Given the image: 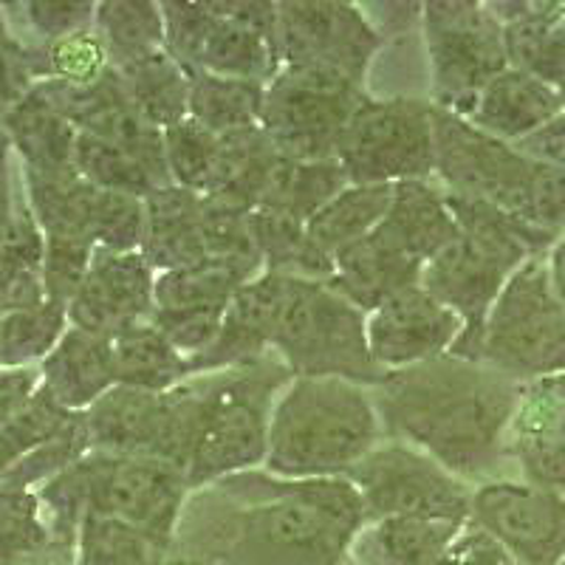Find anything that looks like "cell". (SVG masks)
<instances>
[{
    "mask_svg": "<svg viewBox=\"0 0 565 565\" xmlns=\"http://www.w3.org/2000/svg\"><path fill=\"white\" fill-rule=\"evenodd\" d=\"M164 543L116 518L85 514L74 543V565H161Z\"/></svg>",
    "mask_w": 565,
    "mask_h": 565,
    "instance_id": "cell-44",
    "label": "cell"
},
{
    "mask_svg": "<svg viewBox=\"0 0 565 565\" xmlns=\"http://www.w3.org/2000/svg\"><path fill=\"white\" fill-rule=\"evenodd\" d=\"M264 260L252 257H210L195 266L161 271L156 277V309H230L241 286L260 277Z\"/></svg>",
    "mask_w": 565,
    "mask_h": 565,
    "instance_id": "cell-31",
    "label": "cell"
},
{
    "mask_svg": "<svg viewBox=\"0 0 565 565\" xmlns=\"http://www.w3.org/2000/svg\"><path fill=\"white\" fill-rule=\"evenodd\" d=\"M94 252H97V246L88 244V241L45 238V297L54 302H63V306H71V300L77 297L79 286L88 277Z\"/></svg>",
    "mask_w": 565,
    "mask_h": 565,
    "instance_id": "cell-48",
    "label": "cell"
},
{
    "mask_svg": "<svg viewBox=\"0 0 565 565\" xmlns=\"http://www.w3.org/2000/svg\"><path fill=\"white\" fill-rule=\"evenodd\" d=\"M9 18H18L20 26L34 34L23 43H49L65 34L83 32L97 20V3L88 0H29V3H3Z\"/></svg>",
    "mask_w": 565,
    "mask_h": 565,
    "instance_id": "cell-47",
    "label": "cell"
},
{
    "mask_svg": "<svg viewBox=\"0 0 565 565\" xmlns=\"http://www.w3.org/2000/svg\"><path fill=\"white\" fill-rule=\"evenodd\" d=\"M186 489L184 472L159 458L90 450L57 478L45 481L38 498L54 540L71 552L85 514L125 521L168 546Z\"/></svg>",
    "mask_w": 565,
    "mask_h": 565,
    "instance_id": "cell-4",
    "label": "cell"
},
{
    "mask_svg": "<svg viewBox=\"0 0 565 565\" xmlns=\"http://www.w3.org/2000/svg\"><path fill=\"white\" fill-rule=\"evenodd\" d=\"M0 128L7 130L12 150L29 173H60L74 168L77 128L43 97L38 85L3 116Z\"/></svg>",
    "mask_w": 565,
    "mask_h": 565,
    "instance_id": "cell-30",
    "label": "cell"
},
{
    "mask_svg": "<svg viewBox=\"0 0 565 565\" xmlns=\"http://www.w3.org/2000/svg\"><path fill=\"white\" fill-rule=\"evenodd\" d=\"M266 85L195 71L190 74V116L212 134H235L260 125Z\"/></svg>",
    "mask_w": 565,
    "mask_h": 565,
    "instance_id": "cell-38",
    "label": "cell"
},
{
    "mask_svg": "<svg viewBox=\"0 0 565 565\" xmlns=\"http://www.w3.org/2000/svg\"><path fill=\"white\" fill-rule=\"evenodd\" d=\"M23 190L45 238H77L99 246L108 190L85 181L77 168L60 173L23 170Z\"/></svg>",
    "mask_w": 565,
    "mask_h": 565,
    "instance_id": "cell-25",
    "label": "cell"
},
{
    "mask_svg": "<svg viewBox=\"0 0 565 565\" xmlns=\"http://www.w3.org/2000/svg\"><path fill=\"white\" fill-rule=\"evenodd\" d=\"M422 269L424 264L398 255L371 232L356 244L337 252L334 277L328 280V286L340 291L360 311L373 315L402 291L416 289L422 282Z\"/></svg>",
    "mask_w": 565,
    "mask_h": 565,
    "instance_id": "cell-27",
    "label": "cell"
},
{
    "mask_svg": "<svg viewBox=\"0 0 565 565\" xmlns=\"http://www.w3.org/2000/svg\"><path fill=\"white\" fill-rule=\"evenodd\" d=\"M351 186L345 168L337 159L295 161L280 156L269 173L257 210L277 212L300 224H309L331 199Z\"/></svg>",
    "mask_w": 565,
    "mask_h": 565,
    "instance_id": "cell-32",
    "label": "cell"
},
{
    "mask_svg": "<svg viewBox=\"0 0 565 565\" xmlns=\"http://www.w3.org/2000/svg\"><path fill=\"white\" fill-rule=\"evenodd\" d=\"M52 552H71L54 540L38 489L0 481V565H29Z\"/></svg>",
    "mask_w": 565,
    "mask_h": 565,
    "instance_id": "cell-41",
    "label": "cell"
},
{
    "mask_svg": "<svg viewBox=\"0 0 565 565\" xmlns=\"http://www.w3.org/2000/svg\"><path fill=\"white\" fill-rule=\"evenodd\" d=\"M289 380V365L275 351L184 380L186 487L224 481L266 461L277 393Z\"/></svg>",
    "mask_w": 565,
    "mask_h": 565,
    "instance_id": "cell-3",
    "label": "cell"
},
{
    "mask_svg": "<svg viewBox=\"0 0 565 565\" xmlns=\"http://www.w3.org/2000/svg\"><path fill=\"white\" fill-rule=\"evenodd\" d=\"M74 168L90 184L103 186V190H114V193L136 195V199H148L150 193L161 190L153 181V175L141 168L134 156L125 150L114 148L108 141L94 139L88 134H77V145H74Z\"/></svg>",
    "mask_w": 565,
    "mask_h": 565,
    "instance_id": "cell-45",
    "label": "cell"
},
{
    "mask_svg": "<svg viewBox=\"0 0 565 565\" xmlns=\"http://www.w3.org/2000/svg\"><path fill=\"white\" fill-rule=\"evenodd\" d=\"M40 367H18L0 373V427L29 405L40 387Z\"/></svg>",
    "mask_w": 565,
    "mask_h": 565,
    "instance_id": "cell-53",
    "label": "cell"
},
{
    "mask_svg": "<svg viewBox=\"0 0 565 565\" xmlns=\"http://www.w3.org/2000/svg\"><path fill=\"white\" fill-rule=\"evenodd\" d=\"M548 271H552V282L559 300L565 302V238H559L548 252Z\"/></svg>",
    "mask_w": 565,
    "mask_h": 565,
    "instance_id": "cell-55",
    "label": "cell"
},
{
    "mask_svg": "<svg viewBox=\"0 0 565 565\" xmlns=\"http://www.w3.org/2000/svg\"><path fill=\"white\" fill-rule=\"evenodd\" d=\"M164 418V393L114 385L85 411L90 450L153 458Z\"/></svg>",
    "mask_w": 565,
    "mask_h": 565,
    "instance_id": "cell-28",
    "label": "cell"
},
{
    "mask_svg": "<svg viewBox=\"0 0 565 565\" xmlns=\"http://www.w3.org/2000/svg\"><path fill=\"white\" fill-rule=\"evenodd\" d=\"M164 45L175 63L186 71L218 74L232 79H252L269 85L280 71L271 45L260 34L212 12L206 3H161Z\"/></svg>",
    "mask_w": 565,
    "mask_h": 565,
    "instance_id": "cell-15",
    "label": "cell"
},
{
    "mask_svg": "<svg viewBox=\"0 0 565 565\" xmlns=\"http://www.w3.org/2000/svg\"><path fill=\"white\" fill-rule=\"evenodd\" d=\"M424 38L433 65V105L469 119L483 88L509 68L503 23L489 3L433 0L424 7Z\"/></svg>",
    "mask_w": 565,
    "mask_h": 565,
    "instance_id": "cell-11",
    "label": "cell"
},
{
    "mask_svg": "<svg viewBox=\"0 0 565 565\" xmlns=\"http://www.w3.org/2000/svg\"><path fill=\"white\" fill-rule=\"evenodd\" d=\"M521 382L452 353L387 371L373 407L393 438L413 441L447 472L481 478L507 452Z\"/></svg>",
    "mask_w": 565,
    "mask_h": 565,
    "instance_id": "cell-1",
    "label": "cell"
},
{
    "mask_svg": "<svg viewBox=\"0 0 565 565\" xmlns=\"http://www.w3.org/2000/svg\"><path fill=\"white\" fill-rule=\"evenodd\" d=\"M116 385L164 393L190 380V362L175 351L153 322L128 328L114 340Z\"/></svg>",
    "mask_w": 565,
    "mask_h": 565,
    "instance_id": "cell-34",
    "label": "cell"
},
{
    "mask_svg": "<svg viewBox=\"0 0 565 565\" xmlns=\"http://www.w3.org/2000/svg\"><path fill=\"white\" fill-rule=\"evenodd\" d=\"M478 362L521 385L565 373V302L548 255L532 257L509 277L483 326Z\"/></svg>",
    "mask_w": 565,
    "mask_h": 565,
    "instance_id": "cell-9",
    "label": "cell"
},
{
    "mask_svg": "<svg viewBox=\"0 0 565 565\" xmlns=\"http://www.w3.org/2000/svg\"><path fill=\"white\" fill-rule=\"evenodd\" d=\"M45 235L29 206L26 190L20 193L12 238L0 255V315L29 309L45 300L43 286Z\"/></svg>",
    "mask_w": 565,
    "mask_h": 565,
    "instance_id": "cell-36",
    "label": "cell"
},
{
    "mask_svg": "<svg viewBox=\"0 0 565 565\" xmlns=\"http://www.w3.org/2000/svg\"><path fill=\"white\" fill-rule=\"evenodd\" d=\"M32 88L34 79L29 74L26 43L9 26L7 9L0 3V122Z\"/></svg>",
    "mask_w": 565,
    "mask_h": 565,
    "instance_id": "cell-49",
    "label": "cell"
},
{
    "mask_svg": "<svg viewBox=\"0 0 565 565\" xmlns=\"http://www.w3.org/2000/svg\"><path fill=\"white\" fill-rule=\"evenodd\" d=\"M373 235L398 255L430 264L441 249L458 241L461 226L452 218L444 193H436L427 181H398L393 184V204Z\"/></svg>",
    "mask_w": 565,
    "mask_h": 565,
    "instance_id": "cell-23",
    "label": "cell"
},
{
    "mask_svg": "<svg viewBox=\"0 0 565 565\" xmlns=\"http://www.w3.org/2000/svg\"><path fill=\"white\" fill-rule=\"evenodd\" d=\"M559 565H565V559H563V563H559Z\"/></svg>",
    "mask_w": 565,
    "mask_h": 565,
    "instance_id": "cell-57",
    "label": "cell"
},
{
    "mask_svg": "<svg viewBox=\"0 0 565 565\" xmlns=\"http://www.w3.org/2000/svg\"><path fill=\"white\" fill-rule=\"evenodd\" d=\"M382 34L351 3H277V60L315 65L360 83L380 52Z\"/></svg>",
    "mask_w": 565,
    "mask_h": 565,
    "instance_id": "cell-14",
    "label": "cell"
},
{
    "mask_svg": "<svg viewBox=\"0 0 565 565\" xmlns=\"http://www.w3.org/2000/svg\"><path fill=\"white\" fill-rule=\"evenodd\" d=\"M43 387L71 413H85L116 385L114 340L68 328L49 356L40 362Z\"/></svg>",
    "mask_w": 565,
    "mask_h": 565,
    "instance_id": "cell-26",
    "label": "cell"
},
{
    "mask_svg": "<svg viewBox=\"0 0 565 565\" xmlns=\"http://www.w3.org/2000/svg\"><path fill=\"white\" fill-rule=\"evenodd\" d=\"M337 161L360 186L424 181L436 173L433 105L367 97L342 130Z\"/></svg>",
    "mask_w": 565,
    "mask_h": 565,
    "instance_id": "cell-12",
    "label": "cell"
},
{
    "mask_svg": "<svg viewBox=\"0 0 565 565\" xmlns=\"http://www.w3.org/2000/svg\"><path fill=\"white\" fill-rule=\"evenodd\" d=\"M26 63L34 83L63 85H94L114 68L108 45L97 26L49 43H26Z\"/></svg>",
    "mask_w": 565,
    "mask_h": 565,
    "instance_id": "cell-39",
    "label": "cell"
},
{
    "mask_svg": "<svg viewBox=\"0 0 565 565\" xmlns=\"http://www.w3.org/2000/svg\"><path fill=\"white\" fill-rule=\"evenodd\" d=\"M563 108L565 99L557 88L529 71L509 65L501 77H494L483 88L476 110L469 114V122L487 130L494 139L518 145L540 128H546Z\"/></svg>",
    "mask_w": 565,
    "mask_h": 565,
    "instance_id": "cell-24",
    "label": "cell"
},
{
    "mask_svg": "<svg viewBox=\"0 0 565 565\" xmlns=\"http://www.w3.org/2000/svg\"><path fill=\"white\" fill-rule=\"evenodd\" d=\"M218 487L249 498L244 521L255 537L322 563L340 559L367 521L360 489L345 476L275 481L241 472L218 481Z\"/></svg>",
    "mask_w": 565,
    "mask_h": 565,
    "instance_id": "cell-7",
    "label": "cell"
},
{
    "mask_svg": "<svg viewBox=\"0 0 565 565\" xmlns=\"http://www.w3.org/2000/svg\"><path fill=\"white\" fill-rule=\"evenodd\" d=\"M514 148L526 153L529 159H537L543 164H552V168L565 170V108L554 116L546 128H540L537 134L526 136L523 141H518Z\"/></svg>",
    "mask_w": 565,
    "mask_h": 565,
    "instance_id": "cell-54",
    "label": "cell"
},
{
    "mask_svg": "<svg viewBox=\"0 0 565 565\" xmlns=\"http://www.w3.org/2000/svg\"><path fill=\"white\" fill-rule=\"evenodd\" d=\"M380 416L348 380H295L271 413L266 467L286 481L345 476L373 450Z\"/></svg>",
    "mask_w": 565,
    "mask_h": 565,
    "instance_id": "cell-6",
    "label": "cell"
},
{
    "mask_svg": "<svg viewBox=\"0 0 565 565\" xmlns=\"http://www.w3.org/2000/svg\"><path fill=\"white\" fill-rule=\"evenodd\" d=\"M461 331V317L416 286L373 311L367 320V348L376 365L398 371L450 353Z\"/></svg>",
    "mask_w": 565,
    "mask_h": 565,
    "instance_id": "cell-19",
    "label": "cell"
},
{
    "mask_svg": "<svg viewBox=\"0 0 565 565\" xmlns=\"http://www.w3.org/2000/svg\"><path fill=\"white\" fill-rule=\"evenodd\" d=\"M461 532L463 521L393 514L367 521L348 548L356 565H436Z\"/></svg>",
    "mask_w": 565,
    "mask_h": 565,
    "instance_id": "cell-29",
    "label": "cell"
},
{
    "mask_svg": "<svg viewBox=\"0 0 565 565\" xmlns=\"http://www.w3.org/2000/svg\"><path fill=\"white\" fill-rule=\"evenodd\" d=\"M367 94L345 74L315 65H282L266 85L260 128L295 161L337 159V145Z\"/></svg>",
    "mask_w": 565,
    "mask_h": 565,
    "instance_id": "cell-10",
    "label": "cell"
},
{
    "mask_svg": "<svg viewBox=\"0 0 565 565\" xmlns=\"http://www.w3.org/2000/svg\"><path fill=\"white\" fill-rule=\"evenodd\" d=\"M206 7L215 14H221V18L260 34L271 45V52L277 57V3H260V0L257 3H252V0H246V3H241V0H235V3H230V0H210Z\"/></svg>",
    "mask_w": 565,
    "mask_h": 565,
    "instance_id": "cell-51",
    "label": "cell"
},
{
    "mask_svg": "<svg viewBox=\"0 0 565 565\" xmlns=\"http://www.w3.org/2000/svg\"><path fill=\"white\" fill-rule=\"evenodd\" d=\"M271 348L295 380L334 376L376 387L387 373L367 348L365 311L320 280L291 277Z\"/></svg>",
    "mask_w": 565,
    "mask_h": 565,
    "instance_id": "cell-8",
    "label": "cell"
},
{
    "mask_svg": "<svg viewBox=\"0 0 565 565\" xmlns=\"http://www.w3.org/2000/svg\"><path fill=\"white\" fill-rule=\"evenodd\" d=\"M97 32L108 45L114 68L168 49L161 3L150 0H105L97 3Z\"/></svg>",
    "mask_w": 565,
    "mask_h": 565,
    "instance_id": "cell-42",
    "label": "cell"
},
{
    "mask_svg": "<svg viewBox=\"0 0 565 565\" xmlns=\"http://www.w3.org/2000/svg\"><path fill=\"white\" fill-rule=\"evenodd\" d=\"M43 97L68 119L77 134L103 139L114 148L134 156L141 168L153 175L159 186H170L168 153H164V130L150 125L130 99L122 74L110 68L94 85H63V83H34Z\"/></svg>",
    "mask_w": 565,
    "mask_h": 565,
    "instance_id": "cell-17",
    "label": "cell"
},
{
    "mask_svg": "<svg viewBox=\"0 0 565 565\" xmlns=\"http://www.w3.org/2000/svg\"><path fill=\"white\" fill-rule=\"evenodd\" d=\"M12 153V141H9L7 130L0 128V255L7 249L9 238H12L20 193H23V190H18V184H14Z\"/></svg>",
    "mask_w": 565,
    "mask_h": 565,
    "instance_id": "cell-52",
    "label": "cell"
},
{
    "mask_svg": "<svg viewBox=\"0 0 565 565\" xmlns=\"http://www.w3.org/2000/svg\"><path fill=\"white\" fill-rule=\"evenodd\" d=\"M164 153H168V170L175 186H184L199 195H215L224 184V136L206 130L193 116L164 130Z\"/></svg>",
    "mask_w": 565,
    "mask_h": 565,
    "instance_id": "cell-40",
    "label": "cell"
},
{
    "mask_svg": "<svg viewBox=\"0 0 565 565\" xmlns=\"http://www.w3.org/2000/svg\"><path fill=\"white\" fill-rule=\"evenodd\" d=\"M74 416L77 413L65 411L40 382L38 393L29 398V405L0 427V476L12 469L20 458H26L29 452L60 436Z\"/></svg>",
    "mask_w": 565,
    "mask_h": 565,
    "instance_id": "cell-46",
    "label": "cell"
},
{
    "mask_svg": "<svg viewBox=\"0 0 565 565\" xmlns=\"http://www.w3.org/2000/svg\"><path fill=\"white\" fill-rule=\"evenodd\" d=\"M291 277L264 271L241 286L226 309L221 331L206 351L186 356L190 373H212L224 367L244 365L269 353L277 334L282 306L289 300Z\"/></svg>",
    "mask_w": 565,
    "mask_h": 565,
    "instance_id": "cell-20",
    "label": "cell"
},
{
    "mask_svg": "<svg viewBox=\"0 0 565 565\" xmlns=\"http://www.w3.org/2000/svg\"><path fill=\"white\" fill-rule=\"evenodd\" d=\"M116 71L122 74L125 88L139 114L159 130L173 128L190 116V77L168 49Z\"/></svg>",
    "mask_w": 565,
    "mask_h": 565,
    "instance_id": "cell-35",
    "label": "cell"
},
{
    "mask_svg": "<svg viewBox=\"0 0 565 565\" xmlns=\"http://www.w3.org/2000/svg\"><path fill=\"white\" fill-rule=\"evenodd\" d=\"M444 201L461 235L424 266L418 286L461 317L463 331L450 348L452 356L478 362L483 326L509 277L532 257L548 255L559 238L487 201L458 193H444Z\"/></svg>",
    "mask_w": 565,
    "mask_h": 565,
    "instance_id": "cell-2",
    "label": "cell"
},
{
    "mask_svg": "<svg viewBox=\"0 0 565 565\" xmlns=\"http://www.w3.org/2000/svg\"><path fill=\"white\" fill-rule=\"evenodd\" d=\"M476 526L518 565H559L565 559V492L540 483L492 481L469 503Z\"/></svg>",
    "mask_w": 565,
    "mask_h": 565,
    "instance_id": "cell-16",
    "label": "cell"
},
{
    "mask_svg": "<svg viewBox=\"0 0 565 565\" xmlns=\"http://www.w3.org/2000/svg\"><path fill=\"white\" fill-rule=\"evenodd\" d=\"M249 232L266 271L320 282L334 277V257L311 241L309 230L300 221L255 210L249 215Z\"/></svg>",
    "mask_w": 565,
    "mask_h": 565,
    "instance_id": "cell-33",
    "label": "cell"
},
{
    "mask_svg": "<svg viewBox=\"0 0 565 565\" xmlns=\"http://www.w3.org/2000/svg\"><path fill=\"white\" fill-rule=\"evenodd\" d=\"M0 320H3V315H0ZM0 373H3V362H0Z\"/></svg>",
    "mask_w": 565,
    "mask_h": 565,
    "instance_id": "cell-56",
    "label": "cell"
},
{
    "mask_svg": "<svg viewBox=\"0 0 565 565\" xmlns=\"http://www.w3.org/2000/svg\"><path fill=\"white\" fill-rule=\"evenodd\" d=\"M507 452L521 461L529 481L565 492V373L523 382Z\"/></svg>",
    "mask_w": 565,
    "mask_h": 565,
    "instance_id": "cell-21",
    "label": "cell"
},
{
    "mask_svg": "<svg viewBox=\"0 0 565 565\" xmlns=\"http://www.w3.org/2000/svg\"><path fill=\"white\" fill-rule=\"evenodd\" d=\"M141 257L150 269L175 271L212 257L206 199L184 186H161L145 199Z\"/></svg>",
    "mask_w": 565,
    "mask_h": 565,
    "instance_id": "cell-22",
    "label": "cell"
},
{
    "mask_svg": "<svg viewBox=\"0 0 565 565\" xmlns=\"http://www.w3.org/2000/svg\"><path fill=\"white\" fill-rule=\"evenodd\" d=\"M156 280L141 252L97 246L85 282L68 306L71 328L116 340L128 328L153 320Z\"/></svg>",
    "mask_w": 565,
    "mask_h": 565,
    "instance_id": "cell-18",
    "label": "cell"
},
{
    "mask_svg": "<svg viewBox=\"0 0 565 565\" xmlns=\"http://www.w3.org/2000/svg\"><path fill=\"white\" fill-rule=\"evenodd\" d=\"M436 173L447 193L487 201L512 218L565 238V170L529 159L487 130L433 105Z\"/></svg>",
    "mask_w": 565,
    "mask_h": 565,
    "instance_id": "cell-5",
    "label": "cell"
},
{
    "mask_svg": "<svg viewBox=\"0 0 565 565\" xmlns=\"http://www.w3.org/2000/svg\"><path fill=\"white\" fill-rule=\"evenodd\" d=\"M436 565H518L507 548L483 529H467L450 543Z\"/></svg>",
    "mask_w": 565,
    "mask_h": 565,
    "instance_id": "cell-50",
    "label": "cell"
},
{
    "mask_svg": "<svg viewBox=\"0 0 565 565\" xmlns=\"http://www.w3.org/2000/svg\"><path fill=\"white\" fill-rule=\"evenodd\" d=\"M68 331V306L45 297L38 306L18 309L0 320V362L3 371L34 367L57 348Z\"/></svg>",
    "mask_w": 565,
    "mask_h": 565,
    "instance_id": "cell-43",
    "label": "cell"
},
{
    "mask_svg": "<svg viewBox=\"0 0 565 565\" xmlns=\"http://www.w3.org/2000/svg\"><path fill=\"white\" fill-rule=\"evenodd\" d=\"M391 204L393 184H351L337 199L328 201L306 224V230L322 252L334 257L340 249L371 235L382 224Z\"/></svg>",
    "mask_w": 565,
    "mask_h": 565,
    "instance_id": "cell-37",
    "label": "cell"
},
{
    "mask_svg": "<svg viewBox=\"0 0 565 565\" xmlns=\"http://www.w3.org/2000/svg\"><path fill=\"white\" fill-rule=\"evenodd\" d=\"M360 489L367 521H382L393 514H422V518H450L467 521L472 494L436 458L411 450L405 444H391L371 450L345 472Z\"/></svg>",
    "mask_w": 565,
    "mask_h": 565,
    "instance_id": "cell-13",
    "label": "cell"
}]
</instances>
